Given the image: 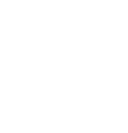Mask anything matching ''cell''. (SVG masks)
Masks as SVG:
<instances>
[]
</instances>
